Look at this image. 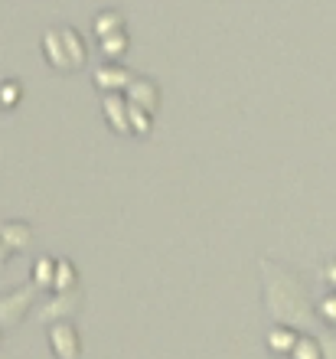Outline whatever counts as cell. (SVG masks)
<instances>
[{
    "instance_id": "1",
    "label": "cell",
    "mask_w": 336,
    "mask_h": 359,
    "mask_svg": "<svg viewBox=\"0 0 336 359\" xmlns=\"http://www.w3.org/2000/svg\"><path fill=\"white\" fill-rule=\"evenodd\" d=\"M53 350L59 359H75L79 356V340H75V330L69 323H59L53 327Z\"/></svg>"
},
{
    "instance_id": "2",
    "label": "cell",
    "mask_w": 336,
    "mask_h": 359,
    "mask_svg": "<svg viewBox=\"0 0 336 359\" xmlns=\"http://www.w3.org/2000/svg\"><path fill=\"white\" fill-rule=\"evenodd\" d=\"M29 297H33V287L23 294H13V297H7V301H0V323H17L20 317H23V307L29 304Z\"/></svg>"
},
{
    "instance_id": "3",
    "label": "cell",
    "mask_w": 336,
    "mask_h": 359,
    "mask_svg": "<svg viewBox=\"0 0 336 359\" xmlns=\"http://www.w3.org/2000/svg\"><path fill=\"white\" fill-rule=\"evenodd\" d=\"M0 238H4V242H10L13 248H23L29 242V229L13 222V226H4V229H0Z\"/></svg>"
},
{
    "instance_id": "4",
    "label": "cell",
    "mask_w": 336,
    "mask_h": 359,
    "mask_svg": "<svg viewBox=\"0 0 336 359\" xmlns=\"http://www.w3.org/2000/svg\"><path fill=\"white\" fill-rule=\"evenodd\" d=\"M271 346H274V350H288V346H290V333L288 330H274V333H271Z\"/></svg>"
},
{
    "instance_id": "5",
    "label": "cell",
    "mask_w": 336,
    "mask_h": 359,
    "mask_svg": "<svg viewBox=\"0 0 336 359\" xmlns=\"http://www.w3.org/2000/svg\"><path fill=\"white\" fill-rule=\"evenodd\" d=\"M297 359H317V350H314V343L297 340Z\"/></svg>"
},
{
    "instance_id": "6",
    "label": "cell",
    "mask_w": 336,
    "mask_h": 359,
    "mask_svg": "<svg viewBox=\"0 0 336 359\" xmlns=\"http://www.w3.org/2000/svg\"><path fill=\"white\" fill-rule=\"evenodd\" d=\"M323 313H327V317H336V301H327V304H323Z\"/></svg>"
}]
</instances>
